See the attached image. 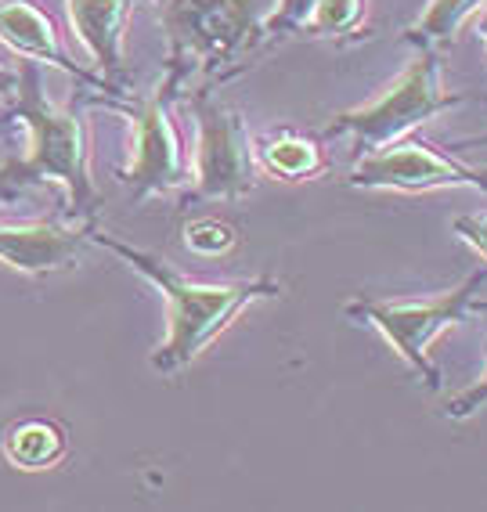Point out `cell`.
<instances>
[{"label": "cell", "mask_w": 487, "mask_h": 512, "mask_svg": "<svg viewBox=\"0 0 487 512\" xmlns=\"http://www.w3.org/2000/svg\"><path fill=\"white\" fill-rule=\"evenodd\" d=\"M480 408H487V368L480 372L477 383H469L459 397H451L444 415H448V419H469V415H477Z\"/></svg>", "instance_id": "ac0fdd59"}, {"label": "cell", "mask_w": 487, "mask_h": 512, "mask_svg": "<svg viewBox=\"0 0 487 512\" xmlns=\"http://www.w3.org/2000/svg\"><path fill=\"white\" fill-rule=\"evenodd\" d=\"M91 246L116 253L123 264H130L163 293L166 307H170L166 311V339L152 354V368L159 375H177L184 365H192L249 303L282 296V282L271 275L239 278V282H192V278L177 275L170 264H163L159 256L127 246V242L98 228L91 231Z\"/></svg>", "instance_id": "7a4b0ae2"}, {"label": "cell", "mask_w": 487, "mask_h": 512, "mask_svg": "<svg viewBox=\"0 0 487 512\" xmlns=\"http://www.w3.org/2000/svg\"><path fill=\"white\" fill-rule=\"evenodd\" d=\"M134 8H138V0H65L73 37L91 55L94 69L109 91H127L123 40H127V22Z\"/></svg>", "instance_id": "30bf717a"}, {"label": "cell", "mask_w": 487, "mask_h": 512, "mask_svg": "<svg viewBox=\"0 0 487 512\" xmlns=\"http://www.w3.org/2000/svg\"><path fill=\"white\" fill-rule=\"evenodd\" d=\"M487 285V267L473 271L462 285L448 289V293L426 296V300H350L343 311L347 318L361 321L368 329H376L379 336L390 343L401 361L423 379L430 390H441L444 375L437 361L430 357V343L451 325H462L473 314H487L480 303V289Z\"/></svg>", "instance_id": "277c9868"}, {"label": "cell", "mask_w": 487, "mask_h": 512, "mask_svg": "<svg viewBox=\"0 0 487 512\" xmlns=\"http://www.w3.org/2000/svg\"><path fill=\"white\" fill-rule=\"evenodd\" d=\"M166 33V91L181 98L192 76L224 83L249 65L260 47L257 0H156Z\"/></svg>", "instance_id": "3957f363"}, {"label": "cell", "mask_w": 487, "mask_h": 512, "mask_svg": "<svg viewBox=\"0 0 487 512\" xmlns=\"http://www.w3.org/2000/svg\"><path fill=\"white\" fill-rule=\"evenodd\" d=\"M0 199H8L4 188H0ZM94 228H98L94 220H65V213L51 220H26V224L0 220V264L26 278L55 275L80 260Z\"/></svg>", "instance_id": "9c48e42d"}, {"label": "cell", "mask_w": 487, "mask_h": 512, "mask_svg": "<svg viewBox=\"0 0 487 512\" xmlns=\"http://www.w3.org/2000/svg\"><path fill=\"white\" fill-rule=\"evenodd\" d=\"M455 152H469V148H487V134H477V138H462V141H455Z\"/></svg>", "instance_id": "44dd1931"}, {"label": "cell", "mask_w": 487, "mask_h": 512, "mask_svg": "<svg viewBox=\"0 0 487 512\" xmlns=\"http://www.w3.org/2000/svg\"><path fill=\"white\" fill-rule=\"evenodd\" d=\"M0 451L15 469L40 473V469H55L69 455V433L62 422L47 419V415H26L4 430Z\"/></svg>", "instance_id": "7c38bea8"}, {"label": "cell", "mask_w": 487, "mask_h": 512, "mask_svg": "<svg viewBox=\"0 0 487 512\" xmlns=\"http://www.w3.org/2000/svg\"><path fill=\"white\" fill-rule=\"evenodd\" d=\"M347 184L365 192H437V188L487 192V166H469L430 141L405 134L354 159Z\"/></svg>", "instance_id": "ba28073f"}, {"label": "cell", "mask_w": 487, "mask_h": 512, "mask_svg": "<svg viewBox=\"0 0 487 512\" xmlns=\"http://www.w3.org/2000/svg\"><path fill=\"white\" fill-rule=\"evenodd\" d=\"M253 148H257V163L282 181H311L329 170L325 148L307 134H296L293 127L267 130L264 138L253 141Z\"/></svg>", "instance_id": "4fadbf2b"}, {"label": "cell", "mask_w": 487, "mask_h": 512, "mask_svg": "<svg viewBox=\"0 0 487 512\" xmlns=\"http://www.w3.org/2000/svg\"><path fill=\"white\" fill-rule=\"evenodd\" d=\"M213 91H217V83H199L184 98V105L195 116V184H188V192L181 195V206L217 199L231 202L257 188L260 163L246 119L235 105H228Z\"/></svg>", "instance_id": "52a82bcc"}, {"label": "cell", "mask_w": 487, "mask_h": 512, "mask_svg": "<svg viewBox=\"0 0 487 512\" xmlns=\"http://www.w3.org/2000/svg\"><path fill=\"white\" fill-rule=\"evenodd\" d=\"M477 33H480V40H484V47H487V15L480 19V29H477Z\"/></svg>", "instance_id": "7402d4cb"}, {"label": "cell", "mask_w": 487, "mask_h": 512, "mask_svg": "<svg viewBox=\"0 0 487 512\" xmlns=\"http://www.w3.org/2000/svg\"><path fill=\"white\" fill-rule=\"evenodd\" d=\"M0 44H8L22 58L55 65L62 73L76 76L91 91H109L102 76L87 73V69H80L73 58L65 55L62 44H58L55 22H51V15H44L37 0H0Z\"/></svg>", "instance_id": "8fae6325"}, {"label": "cell", "mask_w": 487, "mask_h": 512, "mask_svg": "<svg viewBox=\"0 0 487 512\" xmlns=\"http://www.w3.org/2000/svg\"><path fill=\"white\" fill-rule=\"evenodd\" d=\"M314 4L318 0H275L271 15H264V22H260V44H275V40L300 33L311 19Z\"/></svg>", "instance_id": "2e32d148"}, {"label": "cell", "mask_w": 487, "mask_h": 512, "mask_svg": "<svg viewBox=\"0 0 487 512\" xmlns=\"http://www.w3.org/2000/svg\"><path fill=\"white\" fill-rule=\"evenodd\" d=\"M487 0H430L423 8V15L405 29V40L415 47H437L459 37L462 22L473 11L484 8Z\"/></svg>", "instance_id": "5bb4252c"}, {"label": "cell", "mask_w": 487, "mask_h": 512, "mask_svg": "<svg viewBox=\"0 0 487 512\" xmlns=\"http://www.w3.org/2000/svg\"><path fill=\"white\" fill-rule=\"evenodd\" d=\"M19 80L11 98V116L19 119L29 134L26 156L8 159L0 166V188L8 199L29 184H62L65 188V220H94L102 210V192L91 177V141H87V119L76 109H58L44 98L40 87V62L22 58Z\"/></svg>", "instance_id": "6da1fadb"}, {"label": "cell", "mask_w": 487, "mask_h": 512, "mask_svg": "<svg viewBox=\"0 0 487 512\" xmlns=\"http://www.w3.org/2000/svg\"><path fill=\"white\" fill-rule=\"evenodd\" d=\"M239 242L235 228L217 217H195L192 224H184V246L199 256H221Z\"/></svg>", "instance_id": "e0dca14e"}, {"label": "cell", "mask_w": 487, "mask_h": 512, "mask_svg": "<svg viewBox=\"0 0 487 512\" xmlns=\"http://www.w3.org/2000/svg\"><path fill=\"white\" fill-rule=\"evenodd\" d=\"M451 228H455V235L462 242H469L487 260V213H462V217H455Z\"/></svg>", "instance_id": "d6986e66"}, {"label": "cell", "mask_w": 487, "mask_h": 512, "mask_svg": "<svg viewBox=\"0 0 487 512\" xmlns=\"http://www.w3.org/2000/svg\"><path fill=\"white\" fill-rule=\"evenodd\" d=\"M98 101L105 109L120 112L130 123V163L116 170L130 202L181 192L192 184V163H188L181 130H177L174 112H170L174 94L166 91L163 83L148 94H134L130 87L127 91H105L98 94Z\"/></svg>", "instance_id": "8992f818"}, {"label": "cell", "mask_w": 487, "mask_h": 512, "mask_svg": "<svg viewBox=\"0 0 487 512\" xmlns=\"http://www.w3.org/2000/svg\"><path fill=\"white\" fill-rule=\"evenodd\" d=\"M368 0H318L307 19V33L318 40H350L365 26Z\"/></svg>", "instance_id": "9a60e30c"}, {"label": "cell", "mask_w": 487, "mask_h": 512, "mask_svg": "<svg viewBox=\"0 0 487 512\" xmlns=\"http://www.w3.org/2000/svg\"><path fill=\"white\" fill-rule=\"evenodd\" d=\"M15 80H19V73H15V69H4V65H0V94H11V91H15Z\"/></svg>", "instance_id": "ffe728a7"}, {"label": "cell", "mask_w": 487, "mask_h": 512, "mask_svg": "<svg viewBox=\"0 0 487 512\" xmlns=\"http://www.w3.org/2000/svg\"><path fill=\"white\" fill-rule=\"evenodd\" d=\"M462 101H466V94L444 87L437 51L419 47L390 87H383L376 98L358 105V109L332 116V123L325 127V138H343V134L354 138V159H358L365 152H376L390 141L405 138L419 123L433 119L437 112L455 109Z\"/></svg>", "instance_id": "5b68a950"}]
</instances>
